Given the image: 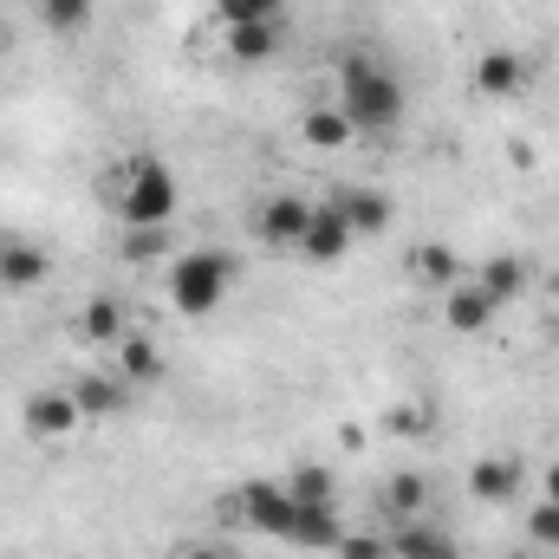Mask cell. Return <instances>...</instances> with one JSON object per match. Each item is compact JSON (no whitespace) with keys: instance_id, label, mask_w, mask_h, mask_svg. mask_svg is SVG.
Returning a JSON list of instances; mask_svg holds the SVG:
<instances>
[{"instance_id":"6da1fadb","label":"cell","mask_w":559,"mask_h":559,"mask_svg":"<svg viewBox=\"0 0 559 559\" xmlns=\"http://www.w3.org/2000/svg\"><path fill=\"white\" fill-rule=\"evenodd\" d=\"M338 111L352 118L358 138H397L404 111H411V92L378 52H345L338 59Z\"/></svg>"},{"instance_id":"7a4b0ae2","label":"cell","mask_w":559,"mask_h":559,"mask_svg":"<svg viewBox=\"0 0 559 559\" xmlns=\"http://www.w3.org/2000/svg\"><path fill=\"white\" fill-rule=\"evenodd\" d=\"M111 209H118L124 228H163L182 209V182L156 150H138L111 169Z\"/></svg>"},{"instance_id":"3957f363","label":"cell","mask_w":559,"mask_h":559,"mask_svg":"<svg viewBox=\"0 0 559 559\" xmlns=\"http://www.w3.org/2000/svg\"><path fill=\"white\" fill-rule=\"evenodd\" d=\"M228 286H235V254H222V248H189L163 267V293L182 319H209L228 299Z\"/></svg>"},{"instance_id":"277c9868","label":"cell","mask_w":559,"mask_h":559,"mask_svg":"<svg viewBox=\"0 0 559 559\" xmlns=\"http://www.w3.org/2000/svg\"><path fill=\"white\" fill-rule=\"evenodd\" d=\"M235 514H241L254 534H267V540H293V514H299V501L286 495V481L254 475V481L235 488Z\"/></svg>"},{"instance_id":"5b68a950","label":"cell","mask_w":559,"mask_h":559,"mask_svg":"<svg viewBox=\"0 0 559 559\" xmlns=\"http://www.w3.org/2000/svg\"><path fill=\"white\" fill-rule=\"evenodd\" d=\"M79 423H85V411H79L72 384H39V391L20 404V429H26L33 442H72Z\"/></svg>"},{"instance_id":"8992f818","label":"cell","mask_w":559,"mask_h":559,"mask_svg":"<svg viewBox=\"0 0 559 559\" xmlns=\"http://www.w3.org/2000/svg\"><path fill=\"white\" fill-rule=\"evenodd\" d=\"M352 222H345V209L338 202H312V222H306V235H299V254L312 261V267H332V261H345L352 254Z\"/></svg>"},{"instance_id":"52a82bcc","label":"cell","mask_w":559,"mask_h":559,"mask_svg":"<svg viewBox=\"0 0 559 559\" xmlns=\"http://www.w3.org/2000/svg\"><path fill=\"white\" fill-rule=\"evenodd\" d=\"M527 85H534V59H527V52L488 46V52L475 59V92H481V98H521Z\"/></svg>"},{"instance_id":"ba28073f","label":"cell","mask_w":559,"mask_h":559,"mask_svg":"<svg viewBox=\"0 0 559 559\" xmlns=\"http://www.w3.org/2000/svg\"><path fill=\"white\" fill-rule=\"evenodd\" d=\"M280 46H286V20H228L222 26V52L235 66H267V59H280Z\"/></svg>"},{"instance_id":"9c48e42d","label":"cell","mask_w":559,"mask_h":559,"mask_svg":"<svg viewBox=\"0 0 559 559\" xmlns=\"http://www.w3.org/2000/svg\"><path fill=\"white\" fill-rule=\"evenodd\" d=\"M495 312H501V306L488 299V286H481L475 274H468V280H455V286L442 293V325H449V332H462V338L488 332V325H495Z\"/></svg>"},{"instance_id":"30bf717a","label":"cell","mask_w":559,"mask_h":559,"mask_svg":"<svg viewBox=\"0 0 559 559\" xmlns=\"http://www.w3.org/2000/svg\"><path fill=\"white\" fill-rule=\"evenodd\" d=\"M306 222H312V202H306V195H293V189H280V195H267V202H261L254 235H261L267 248H299Z\"/></svg>"},{"instance_id":"8fae6325","label":"cell","mask_w":559,"mask_h":559,"mask_svg":"<svg viewBox=\"0 0 559 559\" xmlns=\"http://www.w3.org/2000/svg\"><path fill=\"white\" fill-rule=\"evenodd\" d=\"M52 280V254L39 241H0V286L7 293H33Z\"/></svg>"},{"instance_id":"7c38bea8","label":"cell","mask_w":559,"mask_h":559,"mask_svg":"<svg viewBox=\"0 0 559 559\" xmlns=\"http://www.w3.org/2000/svg\"><path fill=\"white\" fill-rule=\"evenodd\" d=\"M72 332H79L85 345H124V332H131V312H124V299L98 293V299H85V306H79Z\"/></svg>"},{"instance_id":"4fadbf2b","label":"cell","mask_w":559,"mask_h":559,"mask_svg":"<svg viewBox=\"0 0 559 559\" xmlns=\"http://www.w3.org/2000/svg\"><path fill=\"white\" fill-rule=\"evenodd\" d=\"M391 559H462V554H455V540L436 521L417 514V521H397L391 527Z\"/></svg>"},{"instance_id":"5bb4252c","label":"cell","mask_w":559,"mask_h":559,"mask_svg":"<svg viewBox=\"0 0 559 559\" xmlns=\"http://www.w3.org/2000/svg\"><path fill=\"white\" fill-rule=\"evenodd\" d=\"M332 202L345 209V222H352V235H384V228L397 222V202H391L384 189H338Z\"/></svg>"},{"instance_id":"9a60e30c","label":"cell","mask_w":559,"mask_h":559,"mask_svg":"<svg viewBox=\"0 0 559 559\" xmlns=\"http://www.w3.org/2000/svg\"><path fill=\"white\" fill-rule=\"evenodd\" d=\"M338 540H345V521H338V508H332V501H299V514H293V547L332 554Z\"/></svg>"},{"instance_id":"2e32d148","label":"cell","mask_w":559,"mask_h":559,"mask_svg":"<svg viewBox=\"0 0 559 559\" xmlns=\"http://www.w3.org/2000/svg\"><path fill=\"white\" fill-rule=\"evenodd\" d=\"M514 488H521V462H514V455H481V462L468 468V495L488 501V508L514 501Z\"/></svg>"},{"instance_id":"e0dca14e","label":"cell","mask_w":559,"mask_h":559,"mask_svg":"<svg viewBox=\"0 0 559 559\" xmlns=\"http://www.w3.org/2000/svg\"><path fill=\"white\" fill-rule=\"evenodd\" d=\"M72 397H79L85 417H118L131 404V384L111 378V371H85V378H72Z\"/></svg>"},{"instance_id":"ac0fdd59","label":"cell","mask_w":559,"mask_h":559,"mask_svg":"<svg viewBox=\"0 0 559 559\" xmlns=\"http://www.w3.org/2000/svg\"><path fill=\"white\" fill-rule=\"evenodd\" d=\"M475 280H481V286H488V299H495V306H508V299H521V293H527V261H521V254H495V261H481V267H475Z\"/></svg>"},{"instance_id":"d6986e66","label":"cell","mask_w":559,"mask_h":559,"mask_svg":"<svg viewBox=\"0 0 559 559\" xmlns=\"http://www.w3.org/2000/svg\"><path fill=\"white\" fill-rule=\"evenodd\" d=\"M411 274H417L423 286H436V293H449L455 280H468V267L455 261V248H442V241H423L417 254H411Z\"/></svg>"},{"instance_id":"ffe728a7","label":"cell","mask_w":559,"mask_h":559,"mask_svg":"<svg viewBox=\"0 0 559 559\" xmlns=\"http://www.w3.org/2000/svg\"><path fill=\"white\" fill-rule=\"evenodd\" d=\"M299 138L312 143V150H345L358 131H352V118H345L338 105H312V111L299 118Z\"/></svg>"},{"instance_id":"44dd1931","label":"cell","mask_w":559,"mask_h":559,"mask_svg":"<svg viewBox=\"0 0 559 559\" xmlns=\"http://www.w3.org/2000/svg\"><path fill=\"white\" fill-rule=\"evenodd\" d=\"M39 20H46V33L72 39V33H85L98 20V0H39Z\"/></svg>"},{"instance_id":"7402d4cb","label":"cell","mask_w":559,"mask_h":559,"mask_svg":"<svg viewBox=\"0 0 559 559\" xmlns=\"http://www.w3.org/2000/svg\"><path fill=\"white\" fill-rule=\"evenodd\" d=\"M423 501H429V481H423V475H411V468L391 475V488H384V514H391V521H417Z\"/></svg>"},{"instance_id":"603a6c76","label":"cell","mask_w":559,"mask_h":559,"mask_svg":"<svg viewBox=\"0 0 559 559\" xmlns=\"http://www.w3.org/2000/svg\"><path fill=\"white\" fill-rule=\"evenodd\" d=\"M118 358H124V384H156V371H163V358H156V345L138 338V332H124V345H118Z\"/></svg>"},{"instance_id":"cb8c5ba5","label":"cell","mask_w":559,"mask_h":559,"mask_svg":"<svg viewBox=\"0 0 559 559\" xmlns=\"http://www.w3.org/2000/svg\"><path fill=\"white\" fill-rule=\"evenodd\" d=\"M286 495H293V501H332V468H325V462H299V468L286 475Z\"/></svg>"},{"instance_id":"d4e9b609","label":"cell","mask_w":559,"mask_h":559,"mask_svg":"<svg viewBox=\"0 0 559 559\" xmlns=\"http://www.w3.org/2000/svg\"><path fill=\"white\" fill-rule=\"evenodd\" d=\"M209 7L222 26L228 20H286V0H209Z\"/></svg>"},{"instance_id":"484cf974","label":"cell","mask_w":559,"mask_h":559,"mask_svg":"<svg viewBox=\"0 0 559 559\" xmlns=\"http://www.w3.org/2000/svg\"><path fill=\"white\" fill-rule=\"evenodd\" d=\"M338 559H391V534H352L345 527V540L332 547Z\"/></svg>"},{"instance_id":"4316f807","label":"cell","mask_w":559,"mask_h":559,"mask_svg":"<svg viewBox=\"0 0 559 559\" xmlns=\"http://www.w3.org/2000/svg\"><path fill=\"white\" fill-rule=\"evenodd\" d=\"M527 534H534L540 547H554V554H559V508H554V501H540V508L527 514Z\"/></svg>"},{"instance_id":"83f0119b","label":"cell","mask_w":559,"mask_h":559,"mask_svg":"<svg viewBox=\"0 0 559 559\" xmlns=\"http://www.w3.org/2000/svg\"><path fill=\"white\" fill-rule=\"evenodd\" d=\"M169 559H235V554H228V547H215V540H182Z\"/></svg>"},{"instance_id":"f1b7e54d","label":"cell","mask_w":559,"mask_h":559,"mask_svg":"<svg viewBox=\"0 0 559 559\" xmlns=\"http://www.w3.org/2000/svg\"><path fill=\"white\" fill-rule=\"evenodd\" d=\"M540 501H554V508H559V462L540 475Z\"/></svg>"},{"instance_id":"f546056e","label":"cell","mask_w":559,"mask_h":559,"mask_svg":"<svg viewBox=\"0 0 559 559\" xmlns=\"http://www.w3.org/2000/svg\"><path fill=\"white\" fill-rule=\"evenodd\" d=\"M554 345H559V312H554Z\"/></svg>"},{"instance_id":"4dcf8cb0","label":"cell","mask_w":559,"mask_h":559,"mask_svg":"<svg viewBox=\"0 0 559 559\" xmlns=\"http://www.w3.org/2000/svg\"><path fill=\"white\" fill-rule=\"evenodd\" d=\"M508 559H534V554H508Z\"/></svg>"}]
</instances>
